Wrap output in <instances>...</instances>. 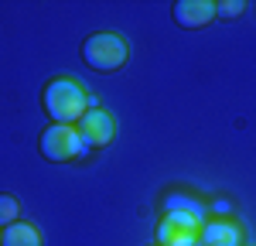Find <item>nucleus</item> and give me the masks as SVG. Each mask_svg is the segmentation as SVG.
Returning <instances> with one entry per match:
<instances>
[{"mask_svg":"<svg viewBox=\"0 0 256 246\" xmlns=\"http://www.w3.org/2000/svg\"><path fill=\"white\" fill-rule=\"evenodd\" d=\"M198 243L202 246H239L242 243V232H239V226L229 222V219H212V222L202 226Z\"/></svg>","mask_w":256,"mask_h":246,"instance_id":"nucleus-7","label":"nucleus"},{"mask_svg":"<svg viewBox=\"0 0 256 246\" xmlns=\"http://www.w3.org/2000/svg\"><path fill=\"white\" fill-rule=\"evenodd\" d=\"M154 246H158V243H154Z\"/></svg>","mask_w":256,"mask_h":246,"instance_id":"nucleus-14","label":"nucleus"},{"mask_svg":"<svg viewBox=\"0 0 256 246\" xmlns=\"http://www.w3.org/2000/svg\"><path fill=\"white\" fill-rule=\"evenodd\" d=\"M242 14V0H222L216 4V18H239Z\"/></svg>","mask_w":256,"mask_h":246,"instance_id":"nucleus-11","label":"nucleus"},{"mask_svg":"<svg viewBox=\"0 0 256 246\" xmlns=\"http://www.w3.org/2000/svg\"><path fill=\"white\" fill-rule=\"evenodd\" d=\"M205 219H198L184 208H168L158 222V246H195Z\"/></svg>","mask_w":256,"mask_h":246,"instance_id":"nucleus-4","label":"nucleus"},{"mask_svg":"<svg viewBox=\"0 0 256 246\" xmlns=\"http://www.w3.org/2000/svg\"><path fill=\"white\" fill-rule=\"evenodd\" d=\"M171 18L181 28H205L216 18V4L212 0H178L171 7Z\"/></svg>","mask_w":256,"mask_h":246,"instance_id":"nucleus-6","label":"nucleus"},{"mask_svg":"<svg viewBox=\"0 0 256 246\" xmlns=\"http://www.w3.org/2000/svg\"><path fill=\"white\" fill-rule=\"evenodd\" d=\"M0 246H41L38 226H31V222H24V219H18L14 226H7V229H4Z\"/></svg>","mask_w":256,"mask_h":246,"instance_id":"nucleus-8","label":"nucleus"},{"mask_svg":"<svg viewBox=\"0 0 256 246\" xmlns=\"http://www.w3.org/2000/svg\"><path fill=\"white\" fill-rule=\"evenodd\" d=\"M38 150H41V158H44V161L65 164V161L82 158L89 147H86V140L79 137V130H76V126H68V123H52V126L41 134Z\"/></svg>","mask_w":256,"mask_h":246,"instance_id":"nucleus-3","label":"nucleus"},{"mask_svg":"<svg viewBox=\"0 0 256 246\" xmlns=\"http://www.w3.org/2000/svg\"><path fill=\"white\" fill-rule=\"evenodd\" d=\"M41 106H44V113H48L55 123H68V126H76V123L92 110V96L86 92L82 82L62 76V79H52L48 86H44V92H41Z\"/></svg>","mask_w":256,"mask_h":246,"instance_id":"nucleus-1","label":"nucleus"},{"mask_svg":"<svg viewBox=\"0 0 256 246\" xmlns=\"http://www.w3.org/2000/svg\"><path fill=\"white\" fill-rule=\"evenodd\" d=\"M79 137L86 140V147H106V144L116 137V120L113 113H106L102 106H92L79 123H76Z\"/></svg>","mask_w":256,"mask_h":246,"instance_id":"nucleus-5","label":"nucleus"},{"mask_svg":"<svg viewBox=\"0 0 256 246\" xmlns=\"http://www.w3.org/2000/svg\"><path fill=\"white\" fill-rule=\"evenodd\" d=\"M20 219V202L14 195H0V229L14 226Z\"/></svg>","mask_w":256,"mask_h":246,"instance_id":"nucleus-10","label":"nucleus"},{"mask_svg":"<svg viewBox=\"0 0 256 246\" xmlns=\"http://www.w3.org/2000/svg\"><path fill=\"white\" fill-rule=\"evenodd\" d=\"M0 236H4V229H0Z\"/></svg>","mask_w":256,"mask_h":246,"instance_id":"nucleus-12","label":"nucleus"},{"mask_svg":"<svg viewBox=\"0 0 256 246\" xmlns=\"http://www.w3.org/2000/svg\"><path fill=\"white\" fill-rule=\"evenodd\" d=\"M195 246H202V243H195Z\"/></svg>","mask_w":256,"mask_h":246,"instance_id":"nucleus-13","label":"nucleus"},{"mask_svg":"<svg viewBox=\"0 0 256 246\" xmlns=\"http://www.w3.org/2000/svg\"><path fill=\"white\" fill-rule=\"evenodd\" d=\"M168 208H184V212H192V216H198V219H205L202 202L192 198V195H181V192H168V195H164V212H168Z\"/></svg>","mask_w":256,"mask_h":246,"instance_id":"nucleus-9","label":"nucleus"},{"mask_svg":"<svg viewBox=\"0 0 256 246\" xmlns=\"http://www.w3.org/2000/svg\"><path fill=\"white\" fill-rule=\"evenodd\" d=\"M126 55H130V44L116 31H96L82 41V62L92 72H116L123 68Z\"/></svg>","mask_w":256,"mask_h":246,"instance_id":"nucleus-2","label":"nucleus"}]
</instances>
